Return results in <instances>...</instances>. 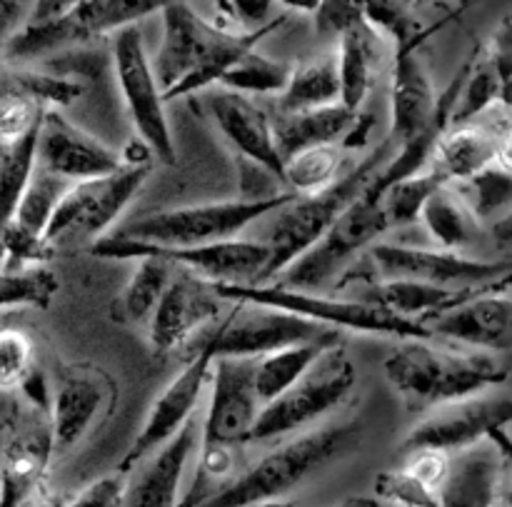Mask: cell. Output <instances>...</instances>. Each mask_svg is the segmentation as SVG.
<instances>
[{
    "mask_svg": "<svg viewBox=\"0 0 512 507\" xmlns=\"http://www.w3.org/2000/svg\"><path fill=\"white\" fill-rule=\"evenodd\" d=\"M358 118L360 113L343 103L330 105V108L303 110V113L275 110L273 128L280 155L285 160L300 150L315 148V145H343Z\"/></svg>",
    "mask_w": 512,
    "mask_h": 507,
    "instance_id": "27",
    "label": "cell"
},
{
    "mask_svg": "<svg viewBox=\"0 0 512 507\" xmlns=\"http://www.w3.org/2000/svg\"><path fill=\"white\" fill-rule=\"evenodd\" d=\"M35 0H0V50L10 45V40L25 28Z\"/></svg>",
    "mask_w": 512,
    "mask_h": 507,
    "instance_id": "48",
    "label": "cell"
},
{
    "mask_svg": "<svg viewBox=\"0 0 512 507\" xmlns=\"http://www.w3.org/2000/svg\"><path fill=\"white\" fill-rule=\"evenodd\" d=\"M213 363L215 355L205 345L190 353L188 365L153 400L133 445L128 448L125 458L120 460L118 473L128 475L140 460L168 445L190 420L198 418V405L203 400L205 390L210 388V378H213Z\"/></svg>",
    "mask_w": 512,
    "mask_h": 507,
    "instance_id": "18",
    "label": "cell"
},
{
    "mask_svg": "<svg viewBox=\"0 0 512 507\" xmlns=\"http://www.w3.org/2000/svg\"><path fill=\"white\" fill-rule=\"evenodd\" d=\"M45 105L30 103V100H15V103L0 105V140L3 143H15L25 138L30 130L43 123Z\"/></svg>",
    "mask_w": 512,
    "mask_h": 507,
    "instance_id": "45",
    "label": "cell"
},
{
    "mask_svg": "<svg viewBox=\"0 0 512 507\" xmlns=\"http://www.w3.org/2000/svg\"><path fill=\"white\" fill-rule=\"evenodd\" d=\"M338 507H380V500L378 498H353V500H345V503Z\"/></svg>",
    "mask_w": 512,
    "mask_h": 507,
    "instance_id": "54",
    "label": "cell"
},
{
    "mask_svg": "<svg viewBox=\"0 0 512 507\" xmlns=\"http://www.w3.org/2000/svg\"><path fill=\"white\" fill-rule=\"evenodd\" d=\"M443 180L435 173L433 168L420 170V173L408 175V178H400L395 183L385 185L383 203L385 210L390 215V223L393 225H408L413 220H420L425 203L433 198L435 190L443 188Z\"/></svg>",
    "mask_w": 512,
    "mask_h": 507,
    "instance_id": "42",
    "label": "cell"
},
{
    "mask_svg": "<svg viewBox=\"0 0 512 507\" xmlns=\"http://www.w3.org/2000/svg\"><path fill=\"white\" fill-rule=\"evenodd\" d=\"M433 338L480 353L512 350V298L495 288L475 293L428 323Z\"/></svg>",
    "mask_w": 512,
    "mask_h": 507,
    "instance_id": "23",
    "label": "cell"
},
{
    "mask_svg": "<svg viewBox=\"0 0 512 507\" xmlns=\"http://www.w3.org/2000/svg\"><path fill=\"white\" fill-rule=\"evenodd\" d=\"M498 507H510V505H505V503H503V500H500V505H498Z\"/></svg>",
    "mask_w": 512,
    "mask_h": 507,
    "instance_id": "59",
    "label": "cell"
},
{
    "mask_svg": "<svg viewBox=\"0 0 512 507\" xmlns=\"http://www.w3.org/2000/svg\"><path fill=\"white\" fill-rule=\"evenodd\" d=\"M105 403H108V388L95 375H65L53 393L48 418L55 453L75 448L98 423Z\"/></svg>",
    "mask_w": 512,
    "mask_h": 507,
    "instance_id": "26",
    "label": "cell"
},
{
    "mask_svg": "<svg viewBox=\"0 0 512 507\" xmlns=\"http://www.w3.org/2000/svg\"><path fill=\"white\" fill-rule=\"evenodd\" d=\"M488 55L500 80V105L512 115V18L500 25Z\"/></svg>",
    "mask_w": 512,
    "mask_h": 507,
    "instance_id": "46",
    "label": "cell"
},
{
    "mask_svg": "<svg viewBox=\"0 0 512 507\" xmlns=\"http://www.w3.org/2000/svg\"><path fill=\"white\" fill-rule=\"evenodd\" d=\"M35 370V348L28 333L18 328L0 330V393L25 388Z\"/></svg>",
    "mask_w": 512,
    "mask_h": 507,
    "instance_id": "43",
    "label": "cell"
},
{
    "mask_svg": "<svg viewBox=\"0 0 512 507\" xmlns=\"http://www.w3.org/2000/svg\"><path fill=\"white\" fill-rule=\"evenodd\" d=\"M70 185H73L70 180L48 173V170H43L38 165L28 190H25V195L20 198L13 223L20 225L23 230H28V233L38 235V238H45V230H48L50 220H53L55 210H58L60 200L65 198Z\"/></svg>",
    "mask_w": 512,
    "mask_h": 507,
    "instance_id": "41",
    "label": "cell"
},
{
    "mask_svg": "<svg viewBox=\"0 0 512 507\" xmlns=\"http://www.w3.org/2000/svg\"><path fill=\"white\" fill-rule=\"evenodd\" d=\"M370 268L368 283L375 280H418L453 290H485L512 280V260L470 258L458 250L418 248V245L375 243L365 253ZM365 283V285H368Z\"/></svg>",
    "mask_w": 512,
    "mask_h": 507,
    "instance_id": "12",
    "label": "cell"
},
{
    "mask_svg": "<svg viewBox=\"0 0 512 507\" xmlns=\"http://www.w3.org/2000/svg\"><path fill=\"white\" fill-rule=\"evenodd\" d=\"M95 258L135 260L143 255H155L195 278L213 285H260L270 265V248L263 240H225L198 248H160V245L135 243L120 235H105L90 248Z\"/></svg>",
    "mask_w": 512,
    "mask_h": 507,
    "instance_id": "11",
    "label": "cell"
},
{
    "mask_svg": "<svg viewBox=\"0 0 512 507\" xmlns=\"http://www.w3.org/2000/svg\"><path fill=\"white\" fill-rule=\"evenodd\" d=\"M338 330L323 328L283 308L258 303H233V313L220 318L200 345L210 348L215 358H265L293 345L325 338Z\"/></svg>",
    "mask_w": 512,
    "mask_h": 507,
    "instance_id": "14",
    "label": "cell"
},
{
    "mask_svg": "<svg viewBox=\"0 0 512 507\" xmlns=\"http://www.w3.org/2000/svg\"><path fill=\"white\" fill-rule=\"evenodd\" d=\"M470 3H473V0H460V5H463V8H465V5H470Z\"/></svg>",
    "mask_w": 512,
    "mask_h": 507,
    "instance_id": "57",
    "label": "cell"
},
{
    "mask_svg": "<svg viewBox=\"0 0 512 507\" xmlns=\"http://www.w3.org/2000/svg\"><path fill=\"white\" fill-rule=\"evenodd\" d=\"M505 453L495 440H483L453 455L450 475L440 490V507H498Z\"/></svg>",
    "mask_w": 512,
    "mask_h": 507,
    "instance_id": "25",
    "label": "cell"
},
{
    "mask_svg": "<svg viewBox=\"0 0 512 507\" xmlns=\"http://www.w3.org/2000/svg\"><path fill=\"white\" fill-rule=\"evenodd\" d=\"M295 198L298 195L278 193L260 200L238 198L158 210V213L140 215L113 235L135 240V243L160 245V248H198V245L225 243V240L240 238L250 225L285 208Z\"/></svg>",
    "mask_w": 512,
    "mask_h": 507,
    "instance_id": "5",
    "label": "cell"
},
{
    "mask_svg": "<svg viewBox=\"0 0 512 507\" xmlns=\"http://www.w3.org/2000/svg\"><path fill=\"white\" fill-rule=\"evenodd\" d=\"M60 290V280L48 265L0 268V310L48 308Z\"/></svg>",
    "mask_w": 512,
    "mask_h": 507,
    "instance_id": "40",
    "label": "cell"
},
{
    "mask_svg": "<svg viewBox=\"0 0 512 507\" xmlns=\"http://www.w3.org/2000/svg\"><path fill=\"white\" fill-rule=\"evenodd\" d=\"M340 345V333H328L325 338L310 340V343L293 345V348L278 350L265 358H258L255 368V385L263 405L283 395L285 390L293 388L330 348Z\"/></svg>",
    "mask_w": 512,
    "mask_h": 507,
    "instance_id": "32",
    "label": "cell"
},
{
    "mask_svg": "<svg viewBox=\"0 0 512 507\" xmlns=\"http://www.w3.org/2000/svg\"><path fill=\"white\" fill-rule=\"evenodd\" d=\"M418 45H400L398 58H395L393 73V93H390V135L398 148L425 138L433 130H443L450 125L458 93L463 88L465 65L458 78L453 80L443 95L435 93L433 80H430L428 68L420 60Z\"/></svg>",
    "mask_w": 512,
    "mask_h": 507,
    "instance_id": "16",
    "label": "cell"
},
{
    "mask_svg": "<svg viewBox=\"0 0 512 507\" xmlns=\"http://www.w3.org/2000/svg\"><path fill=\"white\" fill-rule=\"evenodd\" d=\"M18 507H65V503H60L58 495H55L43 480L38 488H33L28 495H25L23 503H20Z\"/></svg>",
    "mask_w": 512,
    "mask_h": 507,
    "instance_id": "51",
    "label": "cell"
},
{
    "mask_svg": "<svg viewBox=\"0 0 512 507\" xmlns=\"http://www.w3.org/2000/svg\"><path fill=\"white\" fill-rule=\"evenodd\" d=\"M175 265L155 255L135 258V270L130 275L125 293L120 298V308L130 323H150L153 313L158 310L165 290L175 275Z\"/></svg>",
    "mask_w": 512,
    "mask_h": 507,
    "instance_id": "36",
    "label": "cell"
},
{
    "mask_svg": "<svg viewBox=\"0 0 512 507\" xmlns=\"http://www.w3.org/2000/svg\"><path fill=\"white\" fill-rule=\"evenodd\" d=\"M278 3L288 10H298V13H318L323 0H278Z\"/></svg>",
    "mask_w": 512,
    "mask_h": 507,
    "instance_id": "53",
    "label": "cell"
},
{
    "mask_svg": "<svg viewBox=\"0 0 512 507\" xmlns=\"http://www.w3.org/2000/svg\"><path fill=\"white\" fill-rule=\"evenodd\" d=\"M503 503L512 507V480H510V485L505 488V493H503Z\"/></svg>",
    "mask_w": 512,
    "mask_h": 507,
    "instance_id": "55",
    "label": "cell"
},
{
    "mask_svg": "<svg viewBox=\"0 0 512 507\" xmlns=\"http://www.w3.org/2000/svg\"><path fill=\"white\" fill-rule=\"evenodd\" d=\"M383 183L378 178L370 183L360 198H355L348 205L343 215L335 220L333 228L303 255L295 260L283 275L280 285L300 290H315L318 293L325 285L335 283L338 275L348 273L355 265V260L363 253H368L383 233L393 228L390 215L383 203Z\"/></svg>",
    "mask_w": 512,
    "mask_h": 507,
    "instance_id": "7",
    "label": "cell"
},
{
    "mask_svg": "<svg viewBox=\"0 0 512 507\" xmlns=\"http://www.w3.org/2000/svg\"><path fill=\"white\" fill-rule=\"evenodd\" d=\"M495 163H498L500 168L512 170V125H510L508 130H505L503 138H500L498 155H495Z\"/></svg>",
    "mask_w": 512,
    "mask_h": 507,
    "instance_id": "52",
    "label": "cell"
},
{
    "mask_svg": "<svg viewBox=\"0 0 512 507\" xmlns=\"http://www.w3.org/2000/svg\"><path fill=\"white\" fill-rule=\"evenodd\" d=\"M258 358H215L208 408L200 418V445H248L263 413L255 385Z\"/></svg>",
    "mask_w": 512,
    "mask_h": 507,
    "instance_id": "17",
    "label": "cell"
},
{
    "mask_svg": "<svg viewBox=\"0 0 512 507\" xmlns=\"http://www.w3.org/2000/svg\"><path fill=\"white\" fill-rule=\"evenodd\" d=\"M375 495H378V500H385L395 507H440L438 490L423 483L405 465L378 475L375 478Z\"/></svg>",
    "mask_w": 512,
    "mask_h": 507,
    "instance_id": "44",
    "label": "cell"
},
{
    "mask_svg": "<svg viewBox=\"0 0 512 507\" xmlns=\"http://www.w3.org/2000/svg\"><path fill=\"white\" fill-rule=\"evenodd\" d=\"M358 383V370L340 345L330 348L293 388L270 400L260 413L250 443L308 433L325 415L338 410Z\"/></svg>",
    "mask_w": 512,
    "mask_h": 507,
    "instance_id": "8",
    "label": "cell"
},
{
    "mask_svg": "<svg viewBox=\"0 0 512 507\" xmlns=\"http://www.w3.org/2000/svg\"><path fill=\"white\" fill-rule=\"evenodd\" d=\"M512 425V393L485 390L455 403L440 405L420 415L403 440V453L420 448L458 455L483 440H493Z\"/></svg>",
    "mask_w": 512,
    "mask_h": 507,
    "instance_id": "15",
    "label": "cell"
},
{
    "mask_svg": "<svg viewBox=\"0 0 512 507\" xmlns=\"http://www.w3.org/2000/svg\"><path fill=\"white\" fill-rule=\"evenodd\" d=\"M340 80H343V105L360 113L368 100L383 63V33L368 18L350 25L338 38Z\"/></svg>",
    "mask_w": 512,
    "mask_h": 507,
    "instance_id": "28",
    "label": "cell"
},
{
    "mask_svg": "<svg viewBox=\"0 0 512 507\" xmlns=\"http://www.w3.org/2000/svg\"><path fill=\"white\" fill-rule=\"evenodd\" d=\"M53 453L50 425L30 430L10 445L0 468V507H18L30 490L43 483Z\"/></svg>",
    "mask_w": 512,
    "mask_h": 507,
    "instance_id": "30",
    "label": "cell"
},
{
    "mask_svg": "<svg viewBox=\"0 0 512 507\" xmlns=\"http://www.w3.org/2000/svg\"><path fill=\"white\" fill-rule=\"evenodd\" d=\"M113 68L138 140L160 163L175 165L178 150H175L173 130H170L168 113H165V93L155 78L153 60L145 50L143 33L138 25L115 33Z\"/></svg>",
    "mask_w": 512,
    "mask_h": 507,
    "instance_id": "13",
    "label": "cell"
},
{
    "mask_svg": "<svg viewBox=\"0 0 512 507\" xmlns=\"http://www.w3.org/2000/svg\"><path fill=\"white\" fill-rule=\"evenodd\" d=\"M278 0H228L235 20L240 23V30H260L270 25V13Z\"/></svg>",
    "mask_w": 512,
    "mask_h": 507,
    "instance_id": "49",
    "label": "cell"
},
{
    "mask_svg": "<svg viewBox=\"0 0 512 507\" xmlns=\"http://www.w3.org/2000/svg\"><path fill=\"white\" fill-rule=\"evenodd\" d=\"M205 108L240 158L260 165L283 183L285 160L275 140L273 115L265 113L250 95L225 90L220 85L205 90Z\"/></svg>",
    "mask_w": 512,
    "mask_h": 507,
    "instance_id": "21",
    "label": "cell"
},
{
    "mask_svg": "<svg viewBox=\"0 0 512 507\" xmlns=\"http://www.w3.org/2000/svg\"><path fill=\"white\" fill-rule=\"evenodd\" d=\"M160 15L163 38L150 60L165 100L215 88L245 53L258 48L260 40L285 20L278 18L260 30H228L195 13L190 3H173Z\"/></svg>",
    "mask_w": 512,
    "mask_h": 507,
    "instance_id": "1",
    "label": "cell"
},
{
    "mask_svg": "<svg viewBox=\"0 0 512 507\" xmlns=\"http://www.w3.org/2000/svg\"><path fill=\"white\" fill-rule=\"evenodd\" d=\"M148 175L150 163H125L123 168L103 178L70 185L45 230L50 248L58 245L93 248L98 240L110 235L108 230L138 195Z\"/></svg>",
    "mask_w": 512,
    "mask_h": 507,
    "instance_id": "10",
    "label": "cell"
},
{
    "mask_svg": "<svg viewBox=\"0 0 512 507\" xmlns=\"http://www.w3.org/2000/svg\"><path fill=\"white\" fill-rule=\"evenodd\" d=\"M83 0H35L33 13H30L28 23L25 25H40V23H50L55 18H63L65 13L80 5Z\"/></svg>",
    "mask_w": 512,
    "mask_h": 507,
    "instance_id": "50",
    "label": "cell"
},
{
    "mask_svg": "<svg viewBox=\"0 0 512 507\" xmlns=\"http://www.w3.org/2000/svg\"><path fill=\"white\" fill-rule=\"evenodd\" d=\"M228 303H258L283 308L315 320L330 330H353L360 335H385L395 340L433 338L430 328L418 320L400 318L363 298H338L315 290L288 288L280 283L265 285H215Z\"/></svg>",
    "mask_w": 512,
    "mask_h": 507,
    "instance_id": "6",
    "label": "cell"
},
{
    "mask_svg": "<svg viewBox=\"0 0 512 507\" xmlns=\"http://www.w3.org/2000/svg\"><path fill=\"white\" fill-rule=\"evenodd\" d=\"M512 125V115L503 105L470 123L448 125L435 143L430 168L445 185H460L495 163L503 133Z\"/></svg>",
    "mask_w": 512,
    "mask_h": 507,
    "instance_id": "24",
    "label": "cell"
},
{
    "mask_svg": "<svg viewBox=\"0 0 512 507\" xmlns=\"http://www.w3.org/2000/svg\"><path fill=\"white\" fill-rule=\"evenodd\" d=\"M38 135L40 125L25 138L15 140L8 153L0 158V230L15 218L20 198L38 170Z\"/></svg>",
    "mask_w": 512,
    "mask_h": 507,
    "instance_id": "37",
    "label": "cell"
},
{
    "mask_svg": "<svg viewBox=\"0 0 512 507\" xmlns=\"http://www.w3.org/2000/svg\"><path fill=\"white\" fill-rule=\"evenodd\" d=\"M5 410H8V395L0 393V418L5 415Z\"/></svg>",
    "mask_w": 512,
    "mask_h": 507,
    "instance_id": "56",
    "label": "cell"
},
{
    "mask_svg": "<svg viewBox=\"0 0 512 507\" xmlns=\"http://www.w3.org/2000/svg\"><path fill=\"white\" fill-rule=\"evenodd\" d=\"M290 75L293 68L283 60H273L268 55L258 53V48L245 53L223 78L218 80L220 88L235 90V93L243 95H283V90L288 88Z\"/></svg>",
    "mask_w": 512,
    "mask_h": 507,
    "instance_id": "39",
    "label": "cell"
},
{
    "mask_svg": "<svg viewBox=\"0 0 512 507\" xmlns=\"http://www.w3.org/2000/svg\"><path fill=\"white\" fill-rule=\"evenodd\" d=\"M80 95V83L40 70L0 65V105L30 100L45 108H63Z\"/></svg>",
    "mask_w": 512,
    "mask_h": 507,
    "instance_id": "35",
    "label": "cell"
},
{
    "mask_svg": "<svg viewBox=\"0 0 512 507\" xmlns=\"http://www.w3.org/2000/svg\"><path fill=\"white\" fill-rule=\"evenodd\" d=\"M173 3H193V0H83L63 18L40 25H25L10 40L3 55L10 63L45 58V55L75 48V45H83L105 33L133 28L158 10L163 13Z\"/></svg>",
    "mask_w": 512,
    "mask_h": 507,
    "instance_id": "9",
    "label": "cell"
},
{
    "mask_svg": "<svg viewBox=\"0 0 512 507\" xmlns=\"http://www.w3.org/2000/svg\"><path fill=\"white\" fill-rule=\"evenodd\" d=\"M420 220L438 248L458 250V253L473 245L480 228L478 218L455 185H443L440 190H435L433 198L425 203Z\"/></svg>",
    "mask_w": 512,
    "mask_h": 507,
    "instance_id": "33",
    "label": "cell"
},
{
    "mask_svg": "<svg viewBox=\"0 0 512 507\" xmlns=\"http://www.w3.org/2000/svg\"><path fill=\"white\" fill-rule=\"evenodd\" d=\"M395 150H398V145L388 138L380 148L365 155L358 165L345 170L343 178L330 185L328 190L308 195V198H295L285 208L275 210L273 223L263 238V243L270 248V265L260 285L273 283L295 260L303 258L333 228L335 220L348 210V205L370 188V183L388 165Z\"/></svg>",
    "mask_w": 512,
    "mask_h": 507,
    "instance_id": "3",
    "label": "cell"
},
{
    "mask_svg": "<svg viewBox=\"0 0 512 507\" xmlns=\"http://www.w3.org/2000/svg\"><path fill=\"white\" fill-rule=\"evenodd\" d=\"M365 288L368 290L360 293L363 300H370V303L380 305V308L390 310L400 318L418 320V323H423L420 318H425V315L438 318L463 300L473 298L475 293H483V290H453L443 288V285L418 283V280H375Z\"/></svg>",
    "mask_w": 512,
    "mask_h": 507,
    "instance_id": "29",
    "label": "cell"
},
{
    "mask_svg": "<svg viewBox=\"0 0 512 507\" xmlns=\"http://www.w3.org/2000/svg\"><path fill=\"white\" fill-rule=\"evenodd\" d=\"M128 163L123 153H115L90 133L70 123L58 108H48L40 123L38 165L70 183L103 178Z\"/></svg>",
    "mask_w": 512,
    "mask_h": 507,
    "instance_id": "20",
    "label": "cell"
},
{
    "mask_svg": "<svg viewBox=\"0 0 512 507\" xmlns=\"http://www.w3.org/2000/svg\"><path fill=\"white\" fill-rule=\"evenodd\" d=\"M200 415L190 420L168 445L140 460L125 475L123 507H180L183 478L200 448Z\"/></svg>",
    "mask_w": 512,
    "mask_h": 507,
    "instance_id": "22",
    "label": "cell"
},
{
    "mask_svg": "<svg viewBox=\"0 0 512 507\" xmlns=\"http://www.w3.org/2000/svg\"><path fill=\"white\" fill-rule=\"evenodd\" d=\"M478 223H500L512 213V170L493 163L475 178L455 185Z\"/></svg>",
    "mask_w": 512,
    "mask_h": 507,
    "instance_id": "38",
    "label": "cell"
},
{
    "mask_svg": "<svg viewBox=\"0 0 512 507\" xmlns=\"http://www.w3.org/2000/svg\"><path fill=\"white\" fill-rule=\"evenodd\" d=\"M343 145H315L285 158L283 185L298 198L318 195L343 178Z\"/></svg>",
    "mask_w": 512,
    "mask_h": 507,
    "instance_id": "34",
    "label": "cell"
},
{
    "mask_svg": "<svg viewBox=\"0 0 512 507\" xmlns=\"http://www.w3.org/2000/svg\"><path fill=\"white\" fill-rule=\"evenodd\" d=\"M125 493V475H105V478L95 480L80 495H75L65 507H123Z\"/></svg>",
    "mask_w": 512,
    "mask_h": 507,
    "instance_id": "47",
    "label": "cell"
},
{
    "mask_svg": "<svg viewBox=\"0 0 512 507\" xmlns=\"http://www.w3.org/2000/svg\"><path fill=\"white\" fill-rule=\"evenodd\" d=\"M355 438H358V428L350 423L323 425V428L293 435L280 448L255 460L245 473L235 475L218 495H213L200 507H255L278 503L308 475L328 465L335 455L345 453Z\"/></svg>",
    "mask_w": 512,
    "mask_h": 507,
    "instance_id": "4",
    "label": "cell"
},
{
    "mask_svg": "<svg viewBox=\"0 0 512 507\" xmlns=\"http://www.w3.org/2000/svg\"><path fill=\"white\" fill-rule=\"evenodd\" d=\"M405 3H420V0H405Z\"/></svg>",
    "mask_w": 512,
    "mask_h": 507,
    "instance_id": "58",
    "label": "cell"
},
{
    "mask_svg": "<svg viewBox=\"0 0 512 507\" xmlns=\"http://www.w3.org/2000/svg\"><path fill=\"white\" fill-rule=\"evenodd\" d=\"M383 370L390 388L420 415L498 388L508 378L495 355L438 338L400 340V348L385 358Z\"/></svg>",
    "mask_w": 512,
    "mask_h": 507,
    "instance_id": "2",
    "label": "cell"
},
{
    "mask_svg": "<svg viewBox=\"0 0 512 507\" xmlns=\"http://www.w3.org/2000/svg\"><path fill=\"white\" fill-rule=\"evenodd\" d=\"M338 103H343L338 50L310 58L293 68L288 88L278 95V110L283 113H303V110L330 108Z\"/></svg>",
    "mask_w": 512,
    "mask_h": 507,
    "instance_id": "31",
    "label": "cell"
},
{
    "mask_svg": "<svg viewBox=\"0 0 512 507\" xmlns=\"http://www.w3.org/2000/svg\"><path fill=\"white\" fill-rule=\"evenodd\" d=\"M220 303H228L213 283L175 270L158 310L148 323L150 345L155 353L170 355L198 338L200 330L220 323Z\"/></svg>",
    "mask_w": 512,
    "mask_h": 507,
    "instance_id": "19",
    "label": "cell"
}]
</instances>
